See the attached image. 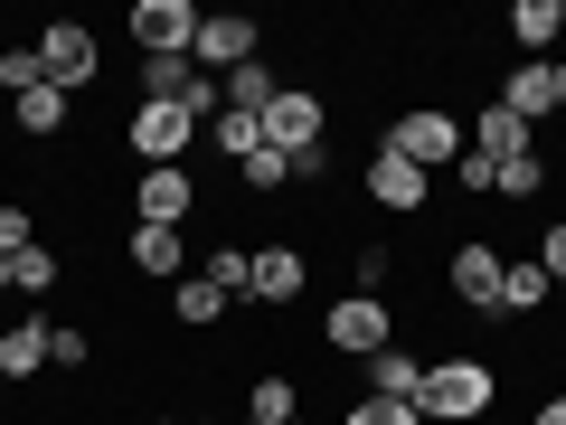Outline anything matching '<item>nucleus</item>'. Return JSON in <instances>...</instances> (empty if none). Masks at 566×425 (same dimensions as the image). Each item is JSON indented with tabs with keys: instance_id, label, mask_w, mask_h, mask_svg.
<instances>
[{
	"instance_id": "f257e3e1",
	"label": "nucleus",
	"mask_w": 566,
	"mask_h": 425,
	"mask_svg": "<svg viewBox=\"0 0 566 425\" xmlns=\"http://www.w3.org/2000/svg\"><path fill=\"white\" fill-rule=\"evenodd\" d=\"M491 406H501V360H491V350H444V360H424V397H416L424 425H482Z\"/></svg>"
},
{
	"instance_id": "f03ea898",
	"label": "nucleus",
	"mask_w": 566,
	"mask_h": 425,
	"mask_svg": "<svg viewBox=\"0 0 566 425\" xmlns=\"http://www.w3.org/2000/svg\"><path fill=\"white\" fill-rule=\"evenodd\" d=\"M387 152H397V162H416L424 180H444L453 162H463V123H453V104H406L397 123H387Z\"/></svg>"
},
{
	"instance_id": "7ed1b4c3",
	"label": "nucleus",
	"mask_w": 566,
	"mask_h": 425,
	"mask_svg": "<svg viewBox=\"0 0 566 425\" xmlns=\"http://www.w3.org/2000/svg\"><path fill=\"white\" fill-rule=\"evenodd\" d=\"M189 142H199V114H180V104H123V152L142 170L189 162Z\"/></svg>"
},
{
	"instance_id": "20e7f679",
	"label": "nucleus",
	"mask_w": 566,
	"mask_h": 425,
	"mask_svg": "<svg viewBox=\"0 0 566 425\" xmlns=\"http://www.w3.org/2000/svg\"><path fill=\"white\" fill-rule=\"evenodd\" d=\"M29 48H39V76L57 85V95H85V85L104 76V39H95L85 20H48Z\"/></svg>"
},
{
	"instance_id": "39448f33",
	"label": "nucleus",
	"mask_w": 566,
	"mask_h": 425,
	"mask_svg": "<svg viewBox=\"0 0 566 425\" xmlns=\"http://www.w3.org/2000/svg\"><path fill=\"white\" fill-rule=\"evenodd\" d=\"M501 246L491 237H463L444 256V293H453V312H472V322H501Z\"/></svg>"
},
{
	"instance_id": "423d86ee",
	"label": "nucleus",
	"mask_w": 566,
	"mask_h": 425,
	"mask_svg": "<svg viewBox=\"0 0 566 425\" xmlns=\"http://www.w3.org/2000/svg\"><path fill=\"white\" fill-rule=\"evenodd\" d=\"M359 199L387 208V218H424L434 208V180H424L416 162H397L387 142H368V162H359Z\"/></svg>"
},
{
	"instance_id": "0eeeda50",
	"label": "nucleus",
	"mask_w": 566,
	"mask_h": 425,
	"mask_svg": "<svg viewBox=\"0 0 566 425\" xmlns=\"http://www.w3.org/2000/svg\"><path fill=\"white\" fill-rule=\"evenodd\" d=\"M199 0H133V58H189V48H199Z\"/></svg>"
},
{
	"instance_id": "6e6552de",
	"label": "nucleus",
	"mask_w": 566,
	"mask_h": 425,
	"mask_svg": "<svg viewBox=\"0 0 566 425\" xmlns=\"http://www.w3.org/2000/svg\"><path fill=\"white\" fill-rule=\"evenodd\" d=\"M387 341H397V312L368 303V293H340V303L322 312V350H340V360H378Z\"/></svg>"
},
{
	"instance_id": "1a4fd4ad",
	"label": "nucleus",
	"mask_w": 566,
	"mask_h": 425,
	"mask_svg": "<svg viewBox=\"0 0 566 425\" xmlns=\"http://www.w3.org/2000/svg\"><path fill=\"white\" fill-rule=\"evenodd\" d=\"M264 142H274L283 162H303V152H322V142H331V104L312 95V85H283V95L264 104Z\"/></svg>"
},
{
	"instance_id": "9d476101",
	"label": "nucleus",
	"mask_w": 566,
	"mask_h": 425,
	"mask_svg": "<svg viewBox=\"0 0 566 425\" xmlns=\"http://www.w3.org/2000/svg\"><path fill=\"white\" fill-rule=\"evenodd\" d=\"M199 218V170L170 162V170H142L133 180V227H189Z\"/></svg>"
},
{
	"instance_id": "9b49d317",
	"label": "nucleus",
	"mask_w": 566,
	"mask_h": 425,
	"mask_svg": "<svg viewBox=\"0 0 566 425\" xmlns=\"http://www.w3.org/2000/svg\"><path fill=\"white\" fill-rule=\"evenodd\" d=\"M189 58H199V76H237L245 58H264V29L245 20V10H208V20H199V48H189Z\"/></svg>"
},
{
	"instance_id": "f8f14e48",
	"label": "nucleus",
	"mask_w": 566,
	"mask_h": 425,
	"mask_svg": "<svg viewBox=\"0 0 566 425\" xmlns=\"http://www.w3.org/2000/svg\"><path fill=\"white\" fill-rule=\"evenodd\" d=\"M303 283H312V256L293 237H274V246H255V283H245V303L283 312V303H303Z\"/></svg>"
},
{
	"instance_id": "ddd939ff",
	"label": "nucleus",
	"mask_w": 566,
	"mask_h": 425,
	"mask_svg": "<svg viewBox=\"0 0 566 425\" xmlns=\"http://www.w3.org/2000/svg\"><path fill=\"white\" fill-rule=\"evenodd\" d=\"M123 265L142 283H189V227H133L123 237Z\"/></svg>"
},
{
	"instance_id": "4468645a",
	"label": "nucleus",
	"mask_w": 566,
	"mask_h": 425,
	"mask_svg": "<svg viewBox=\"0 0 566 425\" xmlns=\"http://www.w3.org/2000/svg\"><path fill=\"white\" fill-rule=\"evenodd\" d=\"M472 152H482L491 170H510V162H528V152H538V133H528L510 104H482V114H472Z\"/></svg>"
},
{
	"instance_id": "2eb2a0df",
	"label": "nucleus",
	"mask_w": 566,
	"mask_h": 425,
	"mask_svg": "<svg viewBox=\"0 0 566 425\" xmlns=\"http://www.w3.org/2000/svg\"><path fill=\"white\" fill-rule=\"evenodd\" d=\"M48 312H29V322H0V387H29L48 369Z\"/></svg>"
},
{
	"instance_id": "dca6fc26",
	"label": "nucleus",
	"mask_w": 566,
	"mask_h": 425,
	"mask_svg": "<svg viewBox=\"0 0 566 425\" xmlns=\"http://www.w3.org/2000/svg\"><path fill=\"white\" fill-rule=\"evenodd\" d=\"M566 39V0H510V48L528 66H547V48Z\"/></svg>"
},
{
	"instance_id": "f3484780",
	"label": "nucleus",
	"mask_w": 566,
	"mask_h": 425,
	"mask_svg": "<svg viewBox=\"0 0 566 425\" xmlns=\"http://www.w3.org/2000/svg\"><path fill=\"white\" fill-rule=\"evenodd\" d=\"M368 397H397V406H416V397H424V350L387 341L378 360H368Z\"/></svg>"
},
{
	"instance_id": "a211bd4d",
	"label": "nucleus",
	"mask_w": 566,
	"mask_h": 425,
	"mask_svg": "<svg viewBox=\"0 0 566 425\" xmlns=\"http://www.w3.org/2000/svg\"><path fill=\"white\" fill-rule=\"evenodd\" d=\"M227 312H237V303H227V293H218L208 274L170 283V322H180V331H227Z\"/></svg>"
},
{
	"instance_id": "6ab92c4d",
	"label": "nucleus",
	"mask_w": 566,
	"mask_h": 425,
	"mask_svg": "<svg viewBox=\"0 0 566 425\" xmlns=\"http://www.w3.org/2000/svg\"><path fill=\"white\" fill-rule=\"evenodd\" d=\"M491 104H510V114H520L528 133H538V123L557 114V85H547V66H510V76H501V95H491Z\"/></svg>"
},
{
	"instance_id": "aec40b11",
	"label": "nucleus",
	"mask_w": 566,
	"mask_h": 425,
	"mask_svg": "<svg viewBox=\"0 0 566 425\" xmlns=\"http://www.w3.org/2000/svg\"><path fill=\"white\" fill-rule=\"evenodd\" d=\"M547 293H557V283L538 274V256H510V265H501V322H528V312H547Z\"/></svg>"
},
{
	"instance_id": "412c9836",
	"label": "nucleus",
	"mask_w": 566,
	"mask_h": 425,
	"mask_svg": "<svg viewBox=\"0 0 566 425\" xmlns=\"http://www.w3.org/2000/svg\"><path fill=\"white\" fill-rule=\"evenodd\" d=\"M66 114H76V95H57V85H29V95L10 104V123H20L29 142H57V133H66Z\"/></svg>"
},
{
	"instance_id": "4be33fe9",
	"label": "nucleus",
	"mask_w": 566,
	"mask_h": 425,
	"mask_svg": "<svg viewBox=\"0 0 566 425\" xmlns=\"http://www.w3.org/2000/svg\"><path fill=\"white\" fill-rule=\"evenodd\" d=\"M218 95L237 104V114H264V104L283 95V66H274V58H245L237 76H218Z\"/></svg>"
},
{
	"instance_id": "5701e85b",
	"label": "nucleus",
	"mask_w": 566,
	"mask_h": 425,
	"mask_svg": "<svg viewBox=\"0 0 566 425\" xmlns=\"http://www.w3.org/2000/svg\"><path fill=\"white\" fill-rule=\"evenodd\" d=\"M303 416V387H293V369H283V379H255L245 387V416L237 425H293Z\"/></svg>"
},
{
	"instance_id": "b1692460",
	"label": "nucleus",
	"mask_w": 566,
	"mask_h": 425,
	"mask_svg": "<svg viewBox=\"0 0 566 425\" xmlns=\"http://www.w3.org/2000/svg\"><path fill=\"white\" fill-rule=\"evenodd\" d=\"M199 274L218 283L227 303H245V283H255V246H237V237H218V246H208V265H199Z\"/></svg>"
},
{
	"instance_id": "393cba45",
	"label": "nucleus",
	"mask_w": 566,
	"mask_h": 425,
	"mask_svg": "<svg viewBox=\"0 0 566 425\" xmlns=\"http://www.w3.org/2000/svg\"><path fill=\"white\" fill-rule=\"evenodd\" d=\"M208 142H218V162H255V152H264V114H237V104H218Z\"/></svg>"
},
{
	"instance_id": "a878e982",
	"label": "nucleus",
	"mask_w": 566,
	"mask_h": 425,
	"mask_svg": "<svg viewBox=\"0 0 566 425\" xmlns=\"http://www.w3.org/2000/svg\"><path fill=\"white\" fill-rule=\"evenodd\" d=\"M10 293H29V303H48V293H57V246H20V256H10Z\"/></svg>"
},
{
	"instance_id": "bb28decb",
	"label": "nucleus",
	"mask_w": 566,
	"mask_h": 425,
	"mask_svg": "<svg viewBox=\"0 0 566 425\" xmlns=\"http://www.w3.org/2000/svg\"><path fill=\"white\" fill-rule=\"evenodd\" d=\"M349 293H368V303H387V274H397V246H349Z\"/></svg>"
},
{
	"instance_id": "cd10ccee",
	"label": "nucleus",
	"mask_w": 566,
	"mask_h": 425,
	"mask_svg": "<svg viewBox=\"0 0 566 425\" xmlns=\"http://www.w3.org/2000/svg\"><path fill=\"white\" fill-rule=\"evenodd\" d=\"M237 180H245V189H255V199H283V189H293V162H283L274 142H264L255 162H237Z\"/></svg>"
},
{
	"instance_id": "c85d7f7f",
	"label": "nucleus",
	"mask_w": 566,
	"mask_h": 425,
	"mask_svg": "<svg viewBox=\"0 0 566 425\" xmlns=\"http://www.w3.org/2000/svg\"><path fill=\"white\" fill-rule=\"evenodd\" d=\"M340 425H424V416H416V406H397V397H349Z\"/></svg>"
},
{
	"instance_id": "c756f323",
	"label": "nucleus",
	"mask_w": 566,
	"mask_h": 425,
	"mask_svg": "<svg viewBox=\"0 0 566 425\" xmlns=\"http://www.w3.org/2000/svg\"><path fill=\"white\" fill-rule=\"evenodd\" d=\"M29 85H48V76H39V48H0V95L20 104Z\"/></svg>"
},
{
	"instance_id": "7c9ffc66",
	"label": "nucleus",
	"mask_w": 566,
	"mask_h": 425,
	"mask_svg": "<svg viewBox=\"0 0 566 425\" xmlns=\"http://www.w3.org/2000/svg\"><path fill=\"white\" fill-rule=\"evenodd\" d=\"M444 180H463V199H501V170H491L482 152H472V142H463V162H453Z\"/></svg>"
},
{
	"instance_id": "2f4dec72",
	"label": "nucleus",
	"mask_w": 566,
	"mask_h": 425,
	"mask_svg": "<svg viewBox=\"0 0 566 425\" xmlns=\"http://www.w3.org/2000/svg\"><path fill=\"white\" fill-rule=\"evenodd\" d=\"M85 360H95V331H76V322L48 331V369H85Z\"/></svg>"
},
{
	"instance_id": "473e14b6",
	"label": "nucleus",
	"mask_w": 566,
	"mask_h": 425,
	"mask_svg": "<svg viewBox=\"0 0 566 425\" xmlns=\"http://www.w3.org/2000/svg\"><path fill=\"white\" fill-rule=\"evenodd\" d=\"M528 256H538V274H547V283H557V293H566V218H547Z\"/></svg>"
},
{
	"instance_id": "72a5a7b5",
	"label": "nucleus",
	"mask_w": 566,
	"mask_h": 425,
	"mask_svg": "<svg viewBox=\"0 0 566 425\" xmlns=\"http://www.w3.org/2000/svg\"><path fill=\"white\" fill-rule=\"evenodd\" d=\"M20 246H39V218L29 199H0V256H20Z\"/></svg>"
},
{
	"instance_id": "f704fd0d",
	"label": "nucleus",
	"mask_w": 566,
	"mask_h": 425,
	"mask_svg": "<svg viewBox=\"0 0 566 425\" xmlns=\"http://www.w3.org/2000/svg\"><path fill=\"white\" fill-rule=\"evenodd\" d=\"M538 189H547V152H528V162L501 170V199H538Z\"/></svg>"
},
{
	"instance_id": "c9c22d12",
	"label": "nucleus",
	"mask_w": 566,
	"mask_h": 425,
	"mask_svg": "<svg viewBox=\"0 0 566 425\" xmlns=\"http://www.w3.org/2000/svg\"><path fill=\"white\" fill-rule=\"evenodd\" d=\"M528 425H566V387H547V397L528 406Z\"/></svg>"
},
{
	"instance_id": "e433bc0d",
	"label": "nucleus",
	"mask_w": 566,
	"mask_h": 425,
	"mask_svg": "<svg viewBox=\"0 0 566 425\" xmlns=\"http://www.w3.org/2000/svg\"><path fill=\"white\" fill-rule=\"evenodd\" d=\"M547 85H557V114H566V58H547Z\"/></svg>"
},
{
	"instance_id": "4c0bfd02",
	"label": "nucleus",
	"mask_w": 566,
	"mask_h": 425,
	"mask_svg": "<svg viewBox=\"0 0 566 425\" xmlns=\"http://www.w3.org/2000/svg\"><path fill=\"white\" fill-rule=\"evenodd\" d=\"M0 293H10V256H0Z\"/></svg>"
},
{
	"instance_id": "58836bf2",
	"label": "nucleus",
	"mask_w": 566,
	"mask_h": 425,
	"mask_svg": "<svg viewBox=\"0 0 566 425\" xmlns=\"http://www.w3.org/2000/svg\"><path fill=\"white\" fill-rule=\"evenodd\" d=\"M180 425H218V416H180Z\"/></svg>"
},
{
	"instance_id": "ea45409f",
	"label": "nucleus",
	"mask_w": 566,
	"mask_h": 425,
	"mask_svg": "<svg viewBox=\"0 0 566 425\" xmlns=\"http://www.w3.org/2000/svg\"><path fill=\"white\" fill-rule=\"evenodd\" d=\"M557 360H566V322H557Z\"/></svg>"
},
{
	"instance_id": "a19ab883",
	"label": "nucleus",
	"mask_w": 566,
	"mask_h": 425,
	"mask_svg": "<svg viewBox=\"0 0 566 425\" xmlns=\"http://www.w3.org/2000/svg\"><path fill=\"white\" fill-rule=\"evenodd\" d=\"M151 425H180V416H151Z\"/></svg>"
},
{
	"instance_id": "79ce46f5",
	"label": "nucleus",
	"mask_w": 566,
	"mask_h": 425,
	"mask_svg": "<svg viewBox=\"0 0 566 425\" xmlns=\"http://www.w3.org/2000/svg\"><path fill=\"white\" fill-rule=\"evenodd\" d=\"M293 425H312V416H293Z\"/></svg>"
}]
</instances>
